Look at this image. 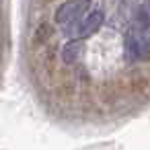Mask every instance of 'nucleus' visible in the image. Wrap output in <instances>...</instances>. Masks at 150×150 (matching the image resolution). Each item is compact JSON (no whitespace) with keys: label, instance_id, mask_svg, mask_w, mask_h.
<instances>
[{"label":"nucleus","instance_id":"obj_3","mask_svg":"<svg viewBox=\"0 0 150 150\" xmlns=\"http://www.w3.org/2000/svg\"><path fill=\"white\" fill-rule=\"evenodd\" d=\"M103 23H105V13L103 11H93L91 15L84 17V21L78 27V31H76L78 33V39H86V37L95 35L103 27Z\"/></svg>","mask_w":150,"mask_h":150},{"label":"nucleus","instance_id":"obj_2","mask_svg":"<svg viewBox=\"0 0 150 150\" xmlns=\"http://www.w3.org/2000/svg\"><path fill=\"white\" fill-rule=\"evenodd\" d=\"M86 4H88V0H68V2L60 4L58 11H56V15H54L56 23L58 25H70L72 21H76L84 13Z\"/></svg>","mask_w":150,"mask_h":150},{"label":"nucleus","instance_id":"obj_1","mask_svg":"<svg viewBox=\"0 0 150 150\" xmlns=\"http://www.w3.org/2000/svg\"><path fill=\"white\" fill-rule=\"evenodd\" d=\"M123 54L127 62H146L150 60V39L140 29H132L123 39Z\"/></svg>","mask_w":150,"mask_h":150},{"label":"nucleus","instance_id":"obj_5","mask_svg":"<svg viewBox=\"0 0 150 150\" xmlns=\"http://www.w3.org/2000/svg\"><path fill=\"white\" fill-rule=\"evenodd\" d=\"M138 23H140V27L144 29V27H148L150 25V0H146V2L140 6V11H138Z\"/></svg>","mask_w":150,"mask_h":150},{"label":"nucleus","instance_id":"obj_4","mask_svg":"<svg viewBox=\"0 0 150 150\" xmlns=\"http://www.w3.org/2000/svg\"><path fill=\"white\" fill-rule=\"evenodd\" d=\"M80 50H82V39H72V41H68L66 45H64V50H62V60L66 62V64H72V62H76L78 60V56H80Z\"/></svg>","mask_w":150,"mask_h":150}]
</instances>
